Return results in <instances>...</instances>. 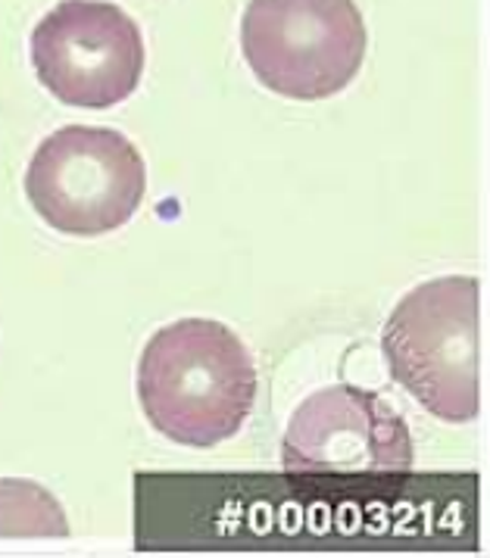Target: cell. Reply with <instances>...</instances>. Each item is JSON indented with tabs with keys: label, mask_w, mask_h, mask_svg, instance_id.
<instances>
[{
	"label": "cell",
	"mask_w": 490,
	"mask_h": 558,
	"mask_svg": "<svg viewBox=\"0 0 490 558\" xmlns=\"http://www.w3.org/2000/svg\"><path fill=\"white\" fill-rule=\"evenodd\" d=\"M381 350L394 380L446 425L478 415V278L444 275L403 296Z\"/></svg>",
	"instance_id": "7a4b0ae2"
},
{
	"label": "cell",
	"mask_w": 490,
	"mask_h": 558,
	"mask_svg": "<svg viewBox=\"0 0 490 558\" xmlns=\"http://www.w3.org/2000/svg\"><path fill=\"white\" fill-rule=\"evenodd\" d=\"M0 536H69V518L41 484L0 477Z\"/></svg>",
	"instance_id": "52a82bcc"
},
{
	"label": "cell",
	"mask_w": 490,
	"mask_h": 558,
	"mask_svg": "<svg viewBox=\"0 0 490 558\" xmlns=\"http://www.w3.org/2000/svg\"><path fill=\"white\" fill-rule=\"evenodd\" d=\"M32 66L60 104L110 110L144 75V38L132 16L107 0H60L32 32Z\"/></svg>",
	"instance_id": "8992f818"
},
{
	"label": "cell",
	"mask_w": 490,
	"mask_h": 558,
	"mask_svg": "<svg viewBox=\"0 0 490 558\" xmlns=\"http://www.w3.org/2000/svg\"><path fill=\"white\" fill-rule=\"evenodd\" d=\"M147 194V166L126 134L67 125L47 134L25 169V197L41 222L72 238H100L132 222Z\"/></svg>",
	"instance_id": "3957f363"
},
{
	"label": "cell",
	"mask_w": 490,
	"mask_h": 558,
	"mask_svg": "<svg viewBox=\"0 0 490 558\" xmlns=\"http://www.w3.org/2000/svg\"><path fill=\"white\" fill-rule=\"evenodd\" d=\"M366 47L357 0H250L241 16L247 66L288 100H325L347 88Z\"/></svg>",
	"instance_id": "277c9868"
},
{
	"label": "cell",
	"mask_w": 490,
	"mask_h": 558,
	"mask_svg": "<svg viewBox=\"0 0 490 558\" xmlns=\"http://www.w3.org/2000/svg\"><path fill=\"white\" fill-rule=\"evenodd\" d=\"M256 362L244 340L213 318L159 328L138 362V400L147 422L191 449L231 440L256 402Z\"/></svg>",
	"instance_id": "6da1fadb"
},
{
	"label": "cell",
	"mask_w": 490,
	"mask_h": 558,
	"mask_svg": "<svg viewBox=\"0 0 490 558\" xmlns=\"http://www.w3.org/2000/svg\"><path fill=\"white\" fill-rule=\"evenodd\" d=\"M282 469L315 481H379L413 471V437L379 393L335 384L300 402L282 440Z\"/></svg>",
	"instance_id": "5b68a950"
}]
</instances>
